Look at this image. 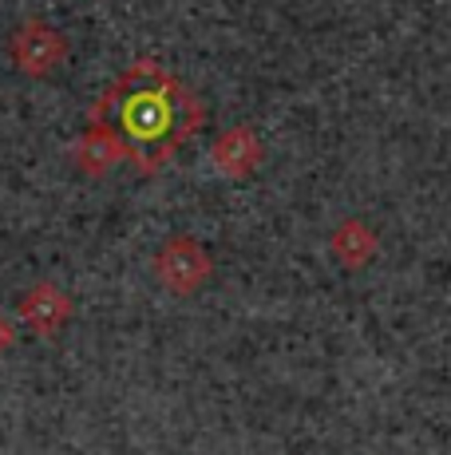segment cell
<instances>
[{
    "label": "cell",
    "mask_w": 451,
    "mask_h": 455,
    "mask_svg": "<svg viewBox=\"0 0 451 455\" xmlns=\"http://www.w3.org/2000/svg\"><path fill=\"white\" fill-rule=\"evenodd\" d=\"M127 135L143 147H159V151H170V143L190 127L186 108H182V95L175 84L159 80V84H138L131 95H127L123 111Z\"/></svg>",
    "instance_id": "obj_1"
}]
</instances>
